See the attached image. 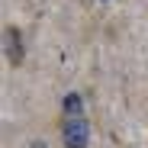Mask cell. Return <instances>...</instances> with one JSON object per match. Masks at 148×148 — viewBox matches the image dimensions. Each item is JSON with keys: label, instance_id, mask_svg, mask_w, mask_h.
Wrapping results in <instances>:
<instances>
[{"label": "cell", "instance_id": "cell-1", "mask_svg": "<svg viewBox=\"0 0 148 148\" xmlns=\"http://www.w3.org/2000/svg\"><path fill=\"white\" fill-rule=\"evenodd\" d=\"M61 142H64V148H87L90 145V122L84 113H64Z\"/></svg>", "mask_w": 148, "mask_h": 148}, {"label": "cell", "instance_id": "cell-2", "mask_svg": "<svg viewBox=\"0 0 148 148\" xmlns=\"http://www.w3.org/2000/svg\"><path fill=\"white\" fill-rule=\"evenodd\" d=\"M3 48H7V61L13 68H19L23 64V32L16 26H7L3 29Z\"/></svg>", "mask_w": 148, "mask_h": 148}, {"label": "cell", "instance_id": "cell-3", "mask_svg": "<svg viewBox=\"0 0 148 148\" xmlns=\"http://www.w3.org/2000/svg\"><path fill=\"white\" fill-rule=\"evenodd\" d=\"M64 113H84V103H81V93H68L64 103H61Z\"/></svg>", "mask_w": 148, "mask_h": 148}, {"label": "cell", "instance_id": "cell-4", "mask_svg": "<svg viewBox=\"0 0 148 148\" xmlns=\"http://www.w3.org/2000/svg\"><path fill=\"white\" fill-rule=\"evenodd\" d=\"M29 148H48V145H45V142H32Z\"/></svg>", "mask_w": 148, "mask_h": 148}]
</instances>
